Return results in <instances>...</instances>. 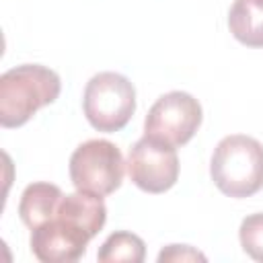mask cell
I'll use <instances>...</instances> for the list:
<instances>
[{
  "mask_svg": "<svg viewBox=\"0 0 263 263\" xmlns=\"http://www.w3.org/2000/svg\"><path fill=\"white\" fill-rule=\"evenodd\" d=\"M62 90L60 76L41 64H23L0 76V125L21 127Z\"/></svg>",
  "mask_w": 263,
  "mask_h": 263,
  "instance_id": "6da1fadb",
  "label": "cell"
},
{
  "mask_svg": "<svg viewBox=\"0 0 263 263\" xmlns=\"http://www.w3.org/2000/svg\"><path fill=\"white\" fill-rule=\"evenodd\" d=\"M210 177L228 197L255 195L263 189V144L245 134L222 138L210 160Z\"/></svg>",
  "mask_w": 263,
  "mask_h": 263,
  "instance_id": "7a4b0ae2",
  "label": "cell"
},
{
  "mask_svg": "<svg viewBox=\"0 0 263 263\" xmlns=\"http://www.w3.org/2000/svg\"><path fill=\"white\" fill-rule=\"evenodd\" d=\"M82 109L86 121L97 132H119L134 117L136 88L123 74L99 72L84 86Z\"/></svg>",
  "mask_w": 263,
  "mask_h": 263,
  "instance_id": "3957f363",
  "label": "cell"
},
{
  "mask_svg": "<svg viewBox=\"0 0 263 263\" xmlns=\"http://www.w3.org/2000/svg\"><path fill=\"white\" fill-rule=\"evenodd\" d=\"M121 150L109 140H86L70 156V181L78 191L109 195L119 189L125 173Z\"/></svg>",
  "mask_w": 263,
  "mask_h": 263,
  "instance_id": "277c9868",
  "label": "cell"
},
{
  "mask_svg": "<svg viewBox=\"0 0 263 263\" xmlns=\"http://www.w3.org/2000/svg\"><path fill=\"white\" fill-rule=\"evenodd\" d=\"M199 101L183 90H171L156 99L144 119V136L156 138L171 146L187 144L201 125Z\"/></svg>",
  "mask_w": 263,
  "mask_h": 263,
  "instance_id": "5b68a950",
  "label": "cell"
},
{
  "mask_svg": "<svg viewBox=\"0 0 263 263\" xmlns=\"http://www.w3.org/2000/svg\"><path fill=\"white\" fill-rule=\"evenodd\" d=\"M127 175L146 193H164L179 179L177 148L150 136H142L127 154Z\"/></svg>",
  "mask_w": 263,
  "mask_h": 263,
  "instance_id": "8992f818",
  "label": "cell"
},
{
  "mask_svg": "<svg viewBox=\"0 0 263 263\" xmlns=\"http://www.w3.org/2000/svg\"><path fill=\"white\" fill-rule=\"evenodd\" d=\"M90 238L76 224L53 216L49 222L31 230V251L43 263H72L86 253Z\"/></svg>",
  "mask_w": 263,
  "mask_h": 263,
  "instance_id": "52a82bcc",
  "label": "cell"
},
{
  "mask_svg": "<svg viewBox=\"0 0 263 263\" xmlns=\"http://www.w3.org/2000/svg\"><path fill=\"white\" fill-rule=\"evenodd\" d=\"M55 216L76 224L86 234L97 236L107 222V205L101 195L88 191H74L62 197Z\"/></svg>",
  "mask_w": 263,
  "mask_h": 263,
  "instance_id": "ba28073f",
  "label": "cell"
},
{
  "mask_svg": "<svg viewBox=\"0 0 263 263\" xmlns=\"http://www.w3.org/2000/svg\"><path fill=\"white\" fill-rule=\"evenodd\" d=\"M62 197H64L62 189L53 183L37 181V183L27 185L21 195V201H18V216H21L23 224L33 230V228L49 222L55 216Z\"/></svg>",
  "mask_w": 263,
  "mask_h": 263,
  "instance_id": "9c48e42d",
  "label": "cell"
},
{
  "mask_svg": "<svg viewBox=\"0 0 263 263\" xmlns=\"http://www.w3.org/2000/svg\"><path fill=\"white\" fill-rule=\"evenodd\" d=\"M228 29L238 43L263 47V2L234 0L228 10Z\"/></svg>",
  "mask_w": 263,
  "mask_h": 263,
  "instance_id": "30bf717a",
  "label": "cell"
},
{
  "mask_svg": "<svg viewBox=\"0 0 263 263\" xmlns=\"http://www.w3.org/2000/svg\"><path fill=\"white\" fill-rule=\"evenodd\" d=\"M97 259L101 263H142L146 259V245L144 240L127 230H117L107 236V240L101 245Z\"/></svg>",
  "mask_w": 263,
  "mask_h": 263,
  "instance_id": "8fae6325",
  "label": "cell"
},
{
  "mask_svg": "<svg viewBox=\"0 0 263 263\" xmlns=\"http://www.w3.org/2000/svg\"><path fill=\"white\" fill-rule=\"evenodd\" d=\"M238 240H240L242 251L251 259L263 263V212L251 214L240 222Z\"/></svg>",
  "mask_w": 263,
  "mask_h": 263,
  "instance_id": "7c38bea8",
  "label": "cell"
},
{
  "mask_svg": "<svg viewBox=\"0 0 263 263\" xmlns=\"http://www.w3.org/2000/svg\"><path fill=\"white\" fill-rule=\"evenodd\" d=\"M173 261V263H185V261H205V255L189 245H168L158 253V263Z\"/></svg>",
  "mask_w": 263,
  "mask_h": 263,
  "instance_id": "4fadbf2b",
  "label": "cell"
},
{
  "mask_svg": "<svg viewBox=\"0 0 263 263\" xmlns=\"http://www.w3.org/2000/svg\"><path fill=\"white\" fill-rule=\"evenodd\" d=\"M261 2H263V0H261Z\"/></svg>",
  "mask_w": 263,
  "mask_h": 263,
  "instance_id": "5bb4252c",
  "label": "cell"
}]
</instances>
